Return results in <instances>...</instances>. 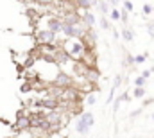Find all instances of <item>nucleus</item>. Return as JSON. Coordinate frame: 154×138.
Instances as JSON below:
<instances>
[{"label": "nucleus", "mask_w": 154, "mask_h": 138, "mask_svg": "<svg viewBox=\"0 0 154 138\" xmlns=\"http://www.w3.org/2000/svg\"><path fill=\"white\" fill-rule=\"evenodd\" d=\"M72 84H74V79H72L66 72H57L56 77L52 79V86H54V88H59V90L72 88Z\"/></svg>", "instance_id": "3"}, {"label": "nucleus", "mask_w": 154, "mask_h": 138, "mask_svg": "<svg viewBox=\"0 0 154 138\" xmlns=\"http://www.w3.org/2000/svg\"><path fill=\"white\" fill-rule=\"evenodd\" d=\"M109 18H111L113 22H118V20H120V9H115V7H113V9L109 11Z\"/></svg>", "instance_id": "16"}, {"label": "nucleus", "mask_w": 154, "mask_h": 138, "mask_svg": "<svg viewBox=\"0 0 154 138\" xmlns=\"http://www.w3.org/2000/svg\"><path fill=\"white\" fill-rule=\"evenodd\" d=\"M151 75H152V74H151V70H143V72H142V77H143L145 81H147V79H149Z\"/></svg>", "instance_id": "26"}, {"label": "nucleus", "mask_w": 154, "mask_h": 138, "mask_svg": "<svg viewBox=\"0 0 154 138\" xmlns=\"http://www.w3.org/2000/svg\"><path fill=\"white\" fill-rule=\"evenodd\" d=\"M36 41L39 43V47H43V45H56L57 36L54 33H50V31H47V29H39V31H36Z\"/></svg>", "instance_id": "4"}, {"label": "nucleus", "mask_w": 154, "mask_h": 138, "mask_svg": "<svg viewBox=\"0 0 154 138\" xmlns=\"http://www.w3.org/2000/svg\"><path fill=\"white\" fill-rule=\"evenodd\" d=\"M152 118H154V113H152Z\"/></svg>", "instance_id": "32"}, {"label": "nucleus", "mask_w": 154, "mask_h": 138, "mask_svg": "<svg viewBox=\"0 0 154 138\" xmlns=\"http://www.w3.org/2000/svg\"><path fill=\"white\" fill-rule=\"evenodd\" d=\"M147 31H149L151 38L154 39V22H149V24H147Z\"/></svg>", "instance_id": "21"}, {"label": "nucleus", "mask_w": 154, "mask_h": 138, "mask_svg": "<svg viewBox=\"0 0 154 138\" xmlns=\"http://www.w3.org/2000/svg\"><path fill=\"white\" fill-rule=\"evenodd\" d=\"M115 92H116V90H113V88L109 90V95H108V99H106V102H108V104L113 102V99H115Z\"/></svg>", "instance_id": "23"}, {"label": "nucleus", "mask_w": 154, "mask_h": 138, "mask_svg": "<svg viewBox=\"0 0 154 138\" xmlns=\"http://www.w3.org/2000/svg\"><path fill=\"white\" fill-rule=\"evenodd\" d=\"M61 49H63L65 54H66L72 61H75V63H82L84 56L90 52V50L86 49V45L82 43V39H79V38L63 39V41H61Z\"/></svg>", "instance_id": "1"}, {"label": "nucleus", "mask_w": 154, "mask_h": 138, "mask_svg": "<svg viewBox=\"0 0 154 138\" xmlns=\"http://www.w3.org/2000/svg\"><path fill=\"white\" fill-rule=\"evenodd\" d=\"M120 36H122V38H124L127 43H131V41L134 39V34H133V31H131V29H127V27H124V29H122Z\"/></svg>", "instance_id": "11"}, {"label": "nucleus", "mask_w": 154, "mask_h": 138, "mask_svg": "<svg viewBox=\"0 0 154 138\" xmlns=\"http://www.w3.org/2000/svg\"><path fill=\"white\" fill-rule=\"evenodd\" d=\"M47 31H50V33H54V34H61V31H63V20H61V16H56V14H50V16H47Z\"/></svg>", "instance_id": "5"}, {"label": "nucleus", "mask_w": 154, "mask_h": 138, "mask_svg": "<svg viewBox=\"0 0 154 138\" xmlns=\"http://www.w3.org/2000/svg\"><path fill=\"white\" fill-rule=\"evenodd\" d=\"M118 99H120L122 102H129V101H131V97H129V93H127V92H124L122 95H118Z\"/></svg>", "instance_id": "20"}, {"label": "nucleus", "mask_w": 154, "mask_h": 138, "mask_svg": "<svg viewBox=\"0 0 154 138\" xmlns=\"http://www.w3.org/2000/svg\"><path fill=\"white\" fill-rule=\"evenodd\" d=\"M16 129H20V131H25V129H31V120H29V117H25V115H18V120H16V126H14Z\"/></svg>", "instance_id": "8"}, {"label": "nucleus", "mask_w": 154, "mask_h": 138, "mask_svg": "<svg viewBox=\"0 0 154 138\" xmlns=\"http://www.w3.org/2000/svg\"><path fill=\"white\" fill-rule=\"evenodd\" d=\"M120 20H122L124 24H127V11H124V9H120Z\"/></svg>", "instance_id": "24"}, {"label": "nucleus", "mask_w": 154, "mask_h": 138, "mask_svg": "<svg viewBox=\"0 0 154 138\" xmlns=\"http://www.w3.org/2000/svg\"><path fill=\"white\" fill-rule=\"evenodd\" d=\"M95 102H97V95H95V92H91V93H86L84 104H86V106H93Z\"/></svg>", "instance_id": "12"}, {"label": "nucleus", "mask_w": 154, "mask_h": 138, "mask_svg": "<svg viewBox=\"0 0 154 138\" xmlns=\"http://www.w3.org/2000/svg\"><path fill=\"white\" fill-rule=\"evenodd\" d=\"M95 7H99V11H100V14H102V16H104V14H108V13L111 11V9H109V7H111V4H109V2H104V0L97 2V5H95Z\"/></svg>", "instance_id": "10"}, {"label": "nucleus", "mask_w": 154, "mask_h": 138, "mask_svg": "<svg viewBox=\"0 0 154 138\" xmlns=\"http://www.w3.org/2000/svg\"><path fill=\"white\" fill-rule=\"evenodd\" d=\"M149 70H151V74H154V67H152V68H149Z\"/></svg>", "instance_id": "31"}, {"label": "nucleus", "mask_w": 154, "mask_h": 138, "mask_svg": "<svg viewBox=\"0 0 154 138\" xmlns=\"http://www.w3.org/2000/svg\"><path fill=\"white\" fill-rule=\"evenodd\" d=\"M133 97H136V99H143V97H145V88H134Z\"/></svg>", "instance_id": "15"}, {"label": "nucleus", "mask_w": 154, "mask_h": 138, "mask_svg": "<svg viewBox=\"0 0 154 138\" xmlns=\"http://www.w3.org/2000/svg\"><path fill=\"white\" fill-rule=\"evenodd\" d=\"M152 11H154V7L151 4H143V5H142V13H143V14H151Z\"/></svg>", "instance_id": "18"}, {"label": "nucleus", "mask_w": 154, "mask_h": 138, "mask_svg": "<svg viewBox=\"0 0 154 138\" xmlns=\"http://www.w3.org/2000/svg\"><path fill=\"white\" fill-rule=\"evenodd\" d=\"M145 83H147V81H145L142 75H138V77L134 79V86H136V88H145Z\"/></svg>", "instance_id": "17"}, {"label": "nucleus", "mask_w": 154, "mask_h": 138, "mask_svg": "<svg viewBox=\"0 0 154 138\" xmlns=\"http://www.w3.org/2000/svg\"><path fill=\"white\" fill-rule=\"evenodd\" d=\"M93 126H95V117H93V113H91V111H84V113H81L79 118H77L75 131L81 136H86Z\"/></svg>", "instance_id": "2"}, {"label": "nucleus", "mask_w": 154, "mask_h": 138, "mask_svg": "<svg viewBox=\"0 0 154 138\" xmlns=\"http://www.w3.org/2000/svg\"><path fill=\"white\" fill-rule=\"evenodd\" d=\"M142 111H143V108H138V109H136V111H133V113H131L129 117H131V118H134V117H138V115H140Z\"/></svg>", "instance_id": "27"}, {"label": "nucleus", "mask_w": 154, "mask_h": 138, "mask_svg": "<svg viewBox=\"0 0 154 138\" xmlns=\"http://www.w3.org/2000/svg\"><path fill=\"white\" fill-rule=\"evenodd\" d=\"M99 25H100V29H104V31H109V29H111V25H109V20H108L106 16H100V20H99Z\"/></svg>", "instance_id": "13"}, {"label": "nucleus", "mask_w": 154, "mask_h": 138, "mask_svg": "<svg viewBox=\"0 0 154 138\" xmlns=\"http://www.w3.org/2000/svg\"><path fill=\"white\" fill-rule=\"evenodd\" d=\"M74 5L79 7V9H84V13H86V11H91V7L97 5V2H95V0H79V2L74 4Z\"/></svg>", "instance_id": "9"}, {"label": "nucleus", "mask_w": 154, "mask_h": 138, "mask_svg": "<svg viewBox=\"0 0 154 138\" xmlns=\"http://www.w3.org/2000/svg\"><path fill=\"white\" fill-rule=\"evenodd\" d=\"M111 29H113V27H111ZM113 38H115V39H118V38H120V33H118L116 29H113Z\"/></svg>", "instance_id": "29"}, {"label": "nucleus", "mask_w": 154, "mask_h": 138, "mask_svg": "<svg viewBox=\"0 0 154 138\" xmlns=\"http://www.w3.org/2000/svg\"><path fill=\"white\" fill-rule=\"evenodd\" d=\"M31 90V83H25V84H22V92L25 93V92H29Z\"/></svg>", "instance_id": "28"}, {"label": "nucleus", "mask_w": 154, "mask_h": 138, "mask_svg": "<svg viewBox=\"0 0 154 138\" xmlns=\"http://www.w3.org/2000/svg\"><path fill=\"white\" fill-rule=\"evenodd\" d=\"M120 84H122V75L118 74V75H115V79H113V86H111V88H113V90H116Z\"/></svg>", "instance_id": "19"}, {"label": "nucleus", "mask_w": 154, "mask_h": 138, "mask_svg": "<svg viewBox=\"0 0 154 138\" xmlns=\"http://www.w3.org/2000/svg\"><path fill=\"white\" fill-rule=\"evenodd\" d=\"M120 104H122V101H120L118 97H115V104H113V111H118V108H120Z\"/></svg>", "instance_id": "25"}, {"label": "nucleus", "mask_w": 154, "mask_h": 138, "mask_svg": "<svg viewBox=\"0 0 154 138\" xmlns=\"http://www.w3.org/2000/svg\"><path fill=\"white\" fill-rule=\"evenodd\" d=\"M124 11H127V13H129V11H133V2L125 0V2H124Z\"/></svg>", "instance_id": "22"}, {"label": "nucleus", "mask_w": 154, "mask_h": 138, "mask_svg": "<svg viewBox=\"0 0 154 138\" xmlns=\"http://www.w3.org/2000/svg\"><path fill=\"white\" fill-rule=\"evenodd\" d=\"M149 58V54L145 52V54H138V56H134V67L136 65H142V63H145V59Z\"/></svg>", "instance_id": "14"}, {"label": "nucleus", "mask_w": 154, "mask_h": 138, "mask_svg": "<svg viewBox=\"0 0 154 138\" xmlns=\"http://www.w3.org/2000/svg\"><path fill=\"white\" fill-rule=\"evenodd\" d=\"M154 102V99H145L143 101V106H149V104H152Z\"/></svg>", "instance_id": "30"}, {"label": "nucleus", "mask_w": 154, "mask_h": 138, "mask_svg": "<svg viewBox=\"0 0 154 138\" xmlns=\"http://www.w3.org/2000/svg\"><path fill=\"white\" fill-rule=\"evenodd\" d=\"M81 22H82V25L90 31V29L95 27V24H97V16L93 14V11H86V13H81Z\"/></svg>", "instance_id": "6"}, {"label": "nucleus", "mask_w": 154, "mask_h": 138, "mask_svg": "<svg viewBox=\"0 0 154 138\" xmlns=\"http://www.w3.org/2000/svg\"><path fill=\"white\" fill-rule=\"evenodd\" d=\"M99 77H100V72L95 68V67L86 68L84 75H82V79H84V81H88V83H91V84H95V83L99 81Z\"/></svg>", "instance_id": "7"}]
</instances>
